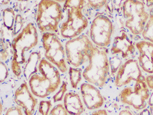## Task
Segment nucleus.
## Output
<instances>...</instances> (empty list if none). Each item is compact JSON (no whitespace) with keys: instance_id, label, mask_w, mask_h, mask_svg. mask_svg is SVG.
I'll return each mask as SVG.
<instances>
[{"instance_id":"1","label":"nucleus","mask_w":153,"mask_h":115,"mask_svg":"<svg viewBox=\"0 0 153 115\" xmlns=\"http://www.w3.org/2000/svg\"><path fill=\"white\" fill-rule=\"evenodd\" d=\"M38 36L36 28L33 23H30L12 40L13 54L11 60V69L13 73L19 77L22 68L26 63L28 54L38 44Z\"/></svg>"},{"instance_id":"2","label":"nucleus","mask_w":153,"mask_h":115,"mask_svg":"<svg viewBox=\"0 0 153 115\" xmlns=\"http://www.w3.org/2000/svg\"><path fill=\"white\" fill-rule=\"evenodd\" d=\"M39 74L32 75L29 80L31 91L34 96L45 98L57 90L61 84L59 70L43 58L38 66Z\"/></svg>"},{"instance_id":"3","label":"nucleus","mask_w":153,"mask_h":115,"mask_svg":"<svg viewBox=\"0 0 153 115\" xmlns=\"http://www.w3.org/2000/svg\"><path fill=\"white\" fill-rule=\"evenodd\" d=\"M89 64L84 70L83 77L87 82L103 87L109 71L108 52L104 47L92 45L88 56Z\"/></svg>"},{"instance_id":"4","label":"nucleus","mask_w":153,"mask_h":115,"mask_svg":"<svg viewBox=\"0 0 153 115\" xmlns=\"http://www.w3.org/2000/svg\"><path fill=\"white\" fill-rule=\"evenodd\" d=\"M84 1H66L63 9V14L66 19L60 27V33L63 37L73 39L78 37L87 28L88 22L82 12Z\"/></svg>"},{"instance_id":"5","label":"nucleus","mask_w":153,"mask_h":115,"mask_svg":"<svg viewBox=\"0 0 153 115\" xmlns=\"http://www.w3.org/2000/svg\"><path fill=\"white\" fill-rule=\"evenodd\" d=\"M36 23L39 29L45 32H56L63 18L61 5L55 1H41L37 12Z\"/></svg>"},{"instance_id":"6","label":"nucleus","mask_w":153,"mask_h":115,"mask_svg":"<svg viewBox=\"0 0 153 115\" xmlns=\"http://www.w3.org/2000/svg\"><path fill=\"white\" fill-rule=\"evenodd\" d=\"M123 10L126 19V27L134 35L142 33L149 18L144 3L139 1H126L123 4Z\"/></svg>"},{"instance_id":"7","label":"nucleus","mask_w":153,"mask_h":115,"mask_svg":"<svg viewBox=\"0 0 153 115\" xmlns=\"http://www.w3.org/2000/svg\"><path fill=\"white\" fill-rule=\"evenodd\" d=\"M42 46L45 57L62 73L68 71L65 60V50L55 33L45 32L42 34Z\"/></svg>"},{"instance_id":"8","label":"nucleus","mask_w":153,"mask_h":115,"mask_svg":"<svg viewBox=\"0 0 153 115\" xmlns=\"http://www.w3.org/2000/svg\"><path fill=\"white\" fill-rule=\"evenodd\" d=\"M93 45L88 37L85 34L68 40L65 44L68 63L76 68L81 66L86 60Z\"/></svg>"},{"instance_id":"9","label":"nucleus","mask_w":153,"mask_h":115,"mask_svg":"<svg viewBox=\"0 0 153 115\" xmlns=\"http://www.w3.org/2000/svg\"><path fill=\"white\" fill-rule=\"evenodd\" d=\"M150 91L145 81L136 82L134 90L132 87H126L122 90L120 97L122 103L141 110L146 108V100L150 97Z\"/></svg>"},{"instance_id":"10","label":"nucleus","mask_w":153,"mask_h":115,"mask_svg":"<svg viewBox=\"0 0 153 115\" xmlns=\"http://www.w3.org/2000/svg\"><path fill=\"white\" fill-rule=\"evenodd\" d=\"M113 30V24L109 18L100 14L96 16L91 24L90 37L95 45L105 47L111 43Z\"/></svg>"},{"instance_id":"11","label":"nucleus","mask_w":153,"mask_h":115,"mask_svg":"<svg viewBox=\"0 0 153 115\" xmlns=\"http://www.w3.org/2000/svg\"><path fill=\"white\" fill-rule=\"evenodd\" d=\"M132 80L136 82L140 80L146 81L138 62L133 59L128 60L120 66L117 73L115 84L117 87H122L129 84Z\"/></svg>"},{"instance_id":"12","label":"nucleus","mask_w":153,"mask_h":115,"mask_svg":"<svg viewBox=\"0 0 153 115\" xmlns=\"http://www.w3.org/2000/svg\"><path fill=\"white\" fill-rule=\"evenodd\" d=\"M14 101L23 110L25 115H34L38 104V100L32 94L26 82L22 84L16 90Z\"/></svg>"},{"instance_id":"13","label":"nucleus","mask_w":153,"mask_h":115,"mask_svg":"<svg viewBox=\"0 0 153 115\" xmlns=\"http://www.w3.org/2000/svg\"><path fill=\"white\" fill-rule=\"evenodd\" d=\"M80 89L84 103L88 109L96 110L103 105V96L99 90L95 86L88 83H83L81 85Z\"/></svg>"},{"instance_id":"14","label":"nucleus","mask_w":153,"mask_h":115,"mask_svg":"<svg viewBox=\"0 0 153 115\" xmlns=\"http://www.w3.org/2000/svg\"><path fill=\"white\" fill-rule=\"evenodd\" d=\"M120 35L115 37L111 48L112 54H122L123 58H127L134 54L135 51L132 40H131L124 30Z\"/></svg>"},{"instance_id":"15","label":"nucleus","mask_w":153,"mask_h":115,"mask_svg":"<svg viewBox=\"0 0 153 115\" xmlns=\"http://www.w3.org/2000/svg\"><path fill=\"white\" fill-rule=\"evenodd\" d=\"M136 46L139 51V66L148 73L153 74V43L142 40Z\"/></svg>"},{"instance_id":"16","label":"nucleus","mask_w":153,"mask_h":115,"mask_svg":"<svg viewBox=\"0 0 153 115\" xmlns=\"http://www.w3.org/2000/svg\"><path fill=\"white\" fill-rule=\"evenodd\" d=\"M64 106L70 115H81L84 112L80 96L75 92L66 93L64 97Z\"/></svg>"},{"instance_id":"17","label":"nucleus","mask_w":153,"mask_h":115,"mask_svg":"<svg viewBox=\"0 0 153 115\" xmlns=\"http://www.w3.org/2000/svg\"><path fill=\"white\" fill-rule=\"evenodd\" d=\"M41 55L38 52H33L30 54L23 69V74L27 80L38 71V66L41 60Z\"/></svg>"},{"instance_id":"18","label":"nucleus","mask_w":153,"mask_h":115,"mask_svg":"<svg viewBox=\"0 0 153 115\" xmlns=\"http://www.w3.org/2000/svg\"><path fill=\"white\" fill-rule=\"evenodd\" d=\"M16 18L15 11L12 8H7L2 11L3 24L8 30L13 31Z\"/></svg>"},{"instance_id":"19","label":"nucleus","mask_w":153,"mask_h":115,"mask_svg":"<svg viewBox=\"0 0 153 115\" xmlns=\"http://www.w3.org/2000/svg\"><path fill=\"white\" fill-rule=\"evenodd\" d=\"M141 34L144 40L153 43V7L150 9L149 18Z\"/></svg>"},{"instance_id":"20","label":"nucleus","mask_w":153,"mask_h":115,"mask_svg":"<svg viewBox=\"0 0 153 115\" xmlns=\"http://www.w3.org/2000/svg\"><path fill=\"white\" fill-rule=\"evenodd\" d=\"M12 45L9 40H3L1 37V58L3 61H6L8 58L9 54H13Z\"/></svg>"},{"instance_id":"21","label":"nucleus","mask_w":153,"mask_h":115,"mask_svg":"<svg viewBox=\"0 0 153 115\" xmlns=\"http://www.w3.org/2000/svg\"><path fill=\"white\" fill-rule=\"evenodd\" d=\"M82 69L80 68H70L69 76L71 86L74 89H76L82 79Z\"/></svg>"},{"instance_id":"22","label":"nucleus","mask_w":153,"mask_h":115,"mask_svg":"<svg viewBox=\"0 0 153 115\" xmlns=\"http://www.w3.org/2000/svg\"><path fill=\"white\" fill-rule=\"evenodd\" d=\"M67 91V84L65 82L62 83V86L59 89V91L56 93V94L53 97L54 102H57L62 100L63 97H65V93Z\"/></svg>"},{"instance_id":"23","label":"nucleus","mask_w":153,"mask_h":115,"mask_svg":"<svg viewBox=\"0 0 153 115\" xmlns=\"http://www.w3.org/2000/svg\"><path fill=\"white\" fill-rule=\"evenodd\" d=\"M49 115H68L65 106L61 104L56 105L51 110Z\"/></svg>"},{"instance_id":"24","label":"nucleus","mask_w":153,"mask_h":115,"mask_svg":"<svg viewBox=\"0 0 153 115\" xmlns=\"http://www.w3.org/2000/svg\"><path fill=\"white\" fill-rule=\"evenodd\" d=\"M23 26V22L22 16L19 14L16 15L13 31V35H16V34H18V33H19V32L22 30Z\"/></svg>"},{"instance_id":"25","label":"nucleus","mask_w":153,"mask_h":115,"mask_svg":"<svg viewBox=\"0 0 153 115\" xmlns=\"http://www.w3.org/2000/svg\"><path fill=\"white\" fill-rule=\"evenodd\" d=\"M8 75V70L7 66L3 61L0 63V81L3 82L7 79Z\"/></svg>"},{"instance_id":"26","label":"nucleus","mask_w":153,"mask_h":115,"mask_svg":"<svg viewBox=\"0 0 153 115\" xmlns=\"http://www.w3.org/2000/svg\"><path fill=\"white\" fill-rule=\"evenodd\" d=\"M23 110L19 106H12L6 112L5 115H25Z\"/></svg>"},{"instance_id":"27","label":"nucleus","mask_w":153,"mask_h":115,"mask_svg":"<svg viewBox=\"0 0 153 115\" xmlns=\"http://www.w3.org/2000/svg\"><path fill=\"white\" fill-rule=\"evenodd\" d=\"M88 3L95 10H98L106 5L107 1H88Z\"/></svg>"},{"instance_id":"28","label":"nucleus","mask_w":153,"mask_h":115,"mask_svg":"<svg viewBox=\"0 0 153 115\" xmlns=\"http://www.w3.org/2000/svg\"><path fill=\"white\" fill-rule=\"evenodd\" d=\"M121 62L122 61L120 59L117 58H116L112 59L111 61L110 62L112 73H114L118 70V69H119L120 66Z\"/></svg>"},{"instance_id":"29","label":"nucleus","mask_w":153,"mask_h":115,"mask_svg":"<svg viewBox=\"0 0 153 115\" xmlns=\"http://www.w3.org/2000/svg\"><path fill=\"white\" fill-rule=\"evenodd\" d=\"M146 82L149 88L153 90V75H149L146 77Z\"/></svg>"},{"instance_id":"30","label":"nucleus","mask_w":153,"mask_h":115,"mask_svg":"<svg viewBox=\"0 0 153 115\" xmlns=\"http://www.w3.org/2000/svg\"><path fill=\"white\" fill-rule=\"evenodd\" d=\"M91 115H108L106 110H100L95 111Z\"/></svg>"},{"instance_id":"31","label":"nucleus","mask_w":153,"mask_h":115,"mask_svg":"<svg viewBox=\"0 0 153 115\" xmlns=\"http://www.w3.org/2000/svg\"><path fill=\"white\" fill-rule=\"evenodd\" d=\"M119 115H133V114L129 110H124L120 112Z\"/></svg>"},{"instance_id":"32","label":"nucleus","mask_w":153,"mask_h":115,"mask_svg":"<svg viewBox=\"0 0 153 115\" xmlns=\"http://www.w3.org/2000/svg\"><path fill=\"white\" fill-rule=\"evenodd\" d=\"M139 115H151V112L149 110L148 108H144L143 109V111L140 113Z\"/></svg>"},{"instance_id":"33","label":"nucleus","mask_w":153,"mask_h":115,"mask_svg":"<svg viewBox=\"0 0 153 115\" xmlns=\"http://www.w3.org/2000/svg\"><path fill=\"white\" fill-rule=\"evenodd\" d=\"M143 3H144V5H146L148 7H153V1H143Z\"/></svg>"},{"instance_id":"34","label":"nucleus","mask_w":153,"mask_h":115,"mask_svg":"<svg viewBox=\"0 0 153 115\" xmlns=\"http://www.w3.org/2000/svg\"><path fill=\"white\" fill-rule=\"evenodd\" d=\"M148 103L150 106H153V92L152 93L151 95H150L149 100L148 101Z\"/></svg>"},{"instance_id":"35","label":"nucleus","mask_w":153,"mask_h":115,"mask_svg":"<svg viewBox=\"0 0 153 115\" xmlns=\"http://www.w3.org/2000/svg\"><path fill=\"white\" fill-rule=\"evenodd\" d=\"M150 111L151 115H153V106H150Z\"/></svg>"},{"instance_id":"36","label":"nucleus","mask_w":153,"mask_h":115,"mask_svg":"<svg viewBox=\"0 0 153 115\" xmlns=\"http://www.w3.org/2000/svg\"><path fill=\"white\" fill-rule=\"evenodd\" d=\"M39 115H42V114H40V113H39Z\"/></svg>"}]
</instances>
